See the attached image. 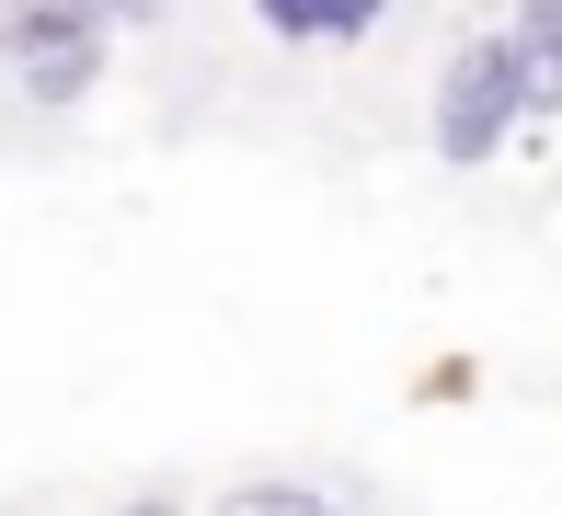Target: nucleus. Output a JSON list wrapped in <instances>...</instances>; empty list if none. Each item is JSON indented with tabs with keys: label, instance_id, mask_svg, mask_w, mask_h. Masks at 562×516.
Listing matches in <instances>:
<instances>
[{
	"label": "nucleus",
	"instance_id": "f257e3e1",
	"mask_svg": "<svg viewBox=\"0 0 562 516\" xmlns=\"http://www.w3.org/2000/svg\"><path fill=\"white\" fill-rule=\"evenodd\" d=\"M540 103H551V92L528 81L517 46H505V35H471V46L448 58V81H437V149H448V161H494L505 126L540 115Z\"/></svg>",
	"mask_w": 562,
	"mask_h": 516
},
{
	"label": "nucleus",
	"instance_id": "f03ea898",
	"mask_svg": "<svg viewBox=\"0 0 562 516\" xmlns=\"http://www.w3.org/2000/svg\"><path fill=\"white\" fill-rule=\"evenodd\" d=\"M0 69L23 103H81L104 81V23H81L69 0H0Z\"/></svg>",
	"mask_w": 562,
	"mask_h": 516
},
{
	"label": "nucleus",
	"instance_id": "7ed1b4c3",
	"mask_svg": "<svg viewBox=\"0 0 562 516\" xmlns=\"http://www.w3.org/2000/svg\"><path fill=\"white\" fill-rule=\"evenodd\" d=\"M207 516H345V505L311 494V482H241V494H218Z\"/></svg>",
	"mask_w": 562,
	"mask_h": 516
},
{
	"label": "nucleus",
	"instance_id": "20e7f679",
	"mask_svg": "<svg viewBox=\"0 0 562 516\" xmlns=\"http://www.w3.org/2000/svg\"><path fill=\"white\" fill-rule=\"evenodd\" d=\"M276 35H345V0H252Z\"/></svg>",
	"mask_w": 562,
	"mask_h": 516
},
{
	"label": "nucleus",
	"instance_id": "39448f33",
	"mask_svg": "<svg viewBox=\"0 0 562 516\" xmlns=\"http://www.w3.org/2000/svg\"><path fill=\"white\" fill-rule=\"evenodd\" d=\"M81 23H138V12H161V0H69Z\"/></svg>",
	"mask_w": 562,
	"mask_h": 516
},
{
	"label": "nucleus",
	"instance_id": "423d86ee",
	"mask_svg": "<svg viewBox=\"0 0 562 516\" xmlns=\"http://www.w3.org/2000/svg\"><path fill=\"white\" fill-rule=\"evenodd\" d=\"M126 516H184V505H126Z\"/></svg>",
	"mask_w": 562,
	"mask_h": 516
}]
</instances>
